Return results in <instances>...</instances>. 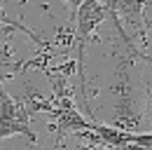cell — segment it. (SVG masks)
<instances>
[{"instance_id": "7a4b0ae2", "label": "cell", "mask_w": 152, "mask_h": 150, "mask_svg": "<svg viewBox=\"0 0 152 150\" xmlns=\"http://www.w3.org/2000/svg\"><path fill=\"white\" fill-rule=\"evenodd\" d=\"M108 14V5L101 2H80L77 5V59H80V77H82V56H84V42L91 35L96 26L105 19Z\"/></svg>"}, {"instance_id": "6da1fadb", "label": "cell", "mask_w": 152, "mask_h": 150, "mask_svg": "<svg viewBox=\"0 0 152 150\" xmlns=\"http://www.w3.org/2000/svg\"><path fill=\"white\" fill-rule=\"evenodd\" d=\"M26 136L28 141H35V134L31 129V115L14 96L0 85V138L10 136Z\"/></svg>"}, {"instance_id": "3957f363", "label": "cell", "mask_w": 152, "mask_h": 150, "mask_svg": "<svg viewBox=\"0 0 152 150\" xmlns=\"http://www.w3.org/2000/svg\"><path fill=\"white\" fill-rule=\"evenodd\" d=\"M0 31H23V33H28V35H33V33H31L28 28H23L21 24H17V26H10V24H2V21H0Z\"/></svg>"}]
</instances>
